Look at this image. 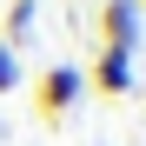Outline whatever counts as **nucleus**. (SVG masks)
<instances>
[{
	"instance_id": "f257e3e1",
	"label": "nucleus",
	"mask_w": 146,
	"mask_h": 146,
	"mask_svg": "<svg viewBox=\"0 0 146 146\" xmlns=\"http://www.w3.org/2000/svg\"><path fill=\"white\" fill-rule=\"evenodd\" d=\"M86 66H73V60H53V66H46L40 73V86H33V106H40V119H66L73 106H80L86 100Z\"/></svg>"
},
{
	"instance_id": "f03ea898",
	"label": "nucleus",
	"mask_w": 146,
	"mask_h": 146,
	"mask_svg": "<svg viewBox=\"0 0 146 146\" xmlns=\"http://www.w3.org/2000/svg\"><path fill=\"white\" fill-rule=\"evenodd\" d=\"M139 20H146L139 0H106V7H100V46L133 53V46H139Z\"/></svg>"
},
{
	"instance_id": "7ed1b4c3",
	"label": "nucleus",
	"mask_w": 146,
	"mask_h": 146,
	"mask_svg": "<svg viewBox=\"0 0 146 146\" xmlns=\"http://www.w3.org/2000/svg\"><path fill=\"white\" fill-rule=\"evenodd\" d=\"M133 53H119V46H100V60L86 66V86H100V93H113V100H126L133 93Z\"/></svg>"
},
{
	"instance_id": "20e7f679",
	"label": "nucleus",
	"mask_w": 146,
	"mask_h": 146,
	"mask_svg": "<svg viewBox=\"0 0 146 146\" xmlns=\"http://www.w3.org/2000/svg\"><path fill=\"white\" fill-rule=\"evenodd\" d=\"M13 86H20V53L0 40V93H13Z\"/></svg>"
},
{
	"instance_id": "39448f33",
	"label": "nucleus",
	"mask_w": 146,
	"mask_h": 146,
	"mask_svg": "<svg viewBox=\"0 0 146 146\" xmlns=\"http://www.w3.org/2000/svg\"><path fill=\"white\" fill-rule=\"evenodd\" d=\"M139 7H146V0H139Z\"/></svg>"
}]
</instances>
